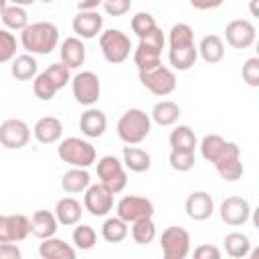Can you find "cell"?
Listing matches in <instances>:
<instances>
[{"mask_svg": "<svg viewBox=\"0 0 259 259\" xmlns=\"http://www.w3.org/2000/svg\"><path fill=\"white\" fill-rule=\"evenodd\" d=\"M20 45L28 55H49L59 45V28L53 22H32L20 32Z\"/></svg>", "mask_w": 259, "mask_h": 259, "instance_id": "1", "label": "cell"}, {"mask_svg": "<svg viewBox=\"0 0 259 259\" xmlns=\"http://www.w3.org/2000/svg\"><path fill=\"white\" fill-rule=\"evenodd\" d=\"M152 130V119L144 109L132 107L127 111L121 113V117L117 119V136L123 144L127 146H136L142 144Z\"/></svg>", "mask_w": 259, "mask_h": 259, "instance_id": "2", "label": "cell"}, {"mask_svg": "<svg viewBox=\"0 0 259 259\" xmlns=\"http://www.w3.org/2000/svg\"><path fill=\"white\" fill-rule=\"evenodd\" d=\"M57 154L71 168H83V170H87L97 160L95 146L83 138H77V136L61 140L57 146Z\"/></svg>", "mask_w": 259, "mask_h": 259, "instance_id": "3", "label": "cell"}, {"mask_svg": "<svg viewBox=\"0 0 259 259\" xmlns=\"http://www.w3.org/2000/svg\"><path fill=\"white\" fill-rule=\"evenodd\" d=\"M99 49L107 63L119 65L130 57L132 40L130 36L119 28H107L99 34Z\"/></svg>", "mask_w": 259, "mask_h": 259, "instance_id": "4", "label": "cell"}, {"mask_svg": "<svg viewBox=\"0 0 259 259\" xmlns=\"http://www.w3.org/2000/svg\"><path fill=\"white\" fill-rule=\"evenodd\" d=\"M97 178H99V184H103L111 194L121 192L125 188V184H127V174H125V168H123L121 160L111 156V154L99 158V162H97Z\"/></svg>", "mask_w": 259, "mask_h": 259, "instance_id": "5", "label": "cell"}, {"mask_svg": "<svg viewBox=\"0 0 259 259\" xmlns=\"http://www.w3.org/2000/svg\"><path fill=\"white\" fill-rule=\"evenodd\" d=\"M140 83L148 91H152L154 95L166 97L176 89V75H174V71L170 67L160 63V65H156L152 69L140 71Z\"/></svg>", "mask_w": 259, "mask_h": 259, "instance_id": "6", "label": "cell"}, {"mask_svg": "<svg viewBox=\"0 0 259 259\" xmlns=\"http://www.w3.org/2000/svg\"><path fill=\"white\" fill-rule=\"evenodd\" d=\"M117 214L123 223H138L144 219H152L154 217V202L146 196H138V194H125L119 198L117 206H115Z\"/></svg>", "mask_w": 259, "mask_h": 259, "instance_id": "7", "label": "cell"}, {"mask_svg": "<svg viewBox=\"0 0 259 259\" xmlns=\"http://www.w3.org/2000/svg\"><path fill=\"white\" fill-rule=\"evenodd\" d=\"M71 91L77 103L91 107L101 95V81L93 71H81L71 77Z\"/></svg>", "mask_w": 259, "mask_h": 259, "instance_id": "8", "label": "cell"}, {"mask_svg": "<svg viewBox=\"0 0 259 259\" xmlns=\"http://www.w3.org/2000/svg\"><path fill=\"white\" fill-rule=\"evenodd\" d=\"M160 247L166 259H186L190 253V235L182 227H168L162 231Z\"/></svg>", "mask_w": 259, "mask_h": 259, "instance_id": "9", "label": "cell"}, {"mask_svg": "<svg viewBox=\"0 0 259 259\" xmlns=\"http://www.w3.org/2000/svg\"><path fill=\"white\" fill-rule=\"evenodd\" d=\"M30 142V127L24 119L10 117L0 123V146L6 150H20Z\"/></svg>", "mask_w": 259, "mask_h": 259, "instance_id": "10", "label": "cell"}, {"mask_svg": "<svg viewBox=\"0 0 259 259\" xmlns=\"http://www.w3.org/2000/svg\"><path fill=\"white\" fill-rule=\"evenodd\" d=\"M30 235V219L24 214H0V243H20Z\"/></svg>", "mask_w": 259, "mask_h": 259, "instance_id": "11", "label": "cell"}, {"mask_svg": "<svg viewBox=\"0 0 259 259\" xmlns=\"http://www.w3.org/2000/svg\"><path fill=\"white\" fill-rule=\"evenodd\" d=\"M225 38L233 49H249L257 38L255 24L247 18H235L225 26Z\"/></svg>", "mask_w": 259, "mask_h": 259, "instance_id": "12", "label": "cell"}, {"mask_svg": "<svg viewBox=\"0 0 259 259\" xmlns=\"http://www.w3.org/2000/svg\"><path fill=\"white\" fill-rule=\"evenodd\" d=\"M219 214H221V221L225 225L239 227V225H245L249 221V217H251V204L243 196H227L221 202V206H219Z\"/></svg>", "mask_w": 259, "mask_h": 259, "instance_id": "13", "label": "cell"}, {"mask_svg": "<svg viewBox=\"0 0 259 259\" xmlns=\"http://www.w3.org/2000/svg\"><path fill=\"white\" fill-rule=\"evenodd\" d=\"M83 206L93 217H105L113 208V194L103 184H89L83 196Z\"/></svg>", "mask_w": 259, "mask_h": 259, "instance_id": "14", "label": "cell"}, {"mask_svg": "<svg viewBox=\"0 0 259 259\" xmlns=\"http://www.w3.org/2000/svg\"><path fill=\"white\" fill-rule=\"evenodd\" d=\"M101 30H103V16L99 14V10L77 12V16H73V32L77 34V38L89 40L101 34Z\"/></svg>", "mask_w": 259, "mask_h": 259, "instance_id": "15", "label": "cell"}, {"mask_svg": "<svg viewBox=\"0 0 259 259\" xmlns=\"http://www.w3.org/2000/svg\"><path fill=\"white\" fill-rule=\"evenodd\" d=\"M212 166L217 168V172L221 174L223 180L237 182L243 176V162H241V150H239V146L233 142L231 148L227 150V154L221 160H217Z\"/></svg>", "mask_w": 259, "mask_h": 259, "instance_id": "16", "label": "cell"}, {"mask_svg": "<svg viewBox=\"0 0 259 259\" xmlns=\"http://www.w3.org/2000/svg\"><path fill=\"white\" fill-rule=\"evenodd\" d=\"M184 210H186L188 219H192V221H206L214 212L212 196L204 190H196V192L188 194V198L184 202Z\"/></svg>", "mask_w": 259, "mask_h": 259, "instance_id": "17", "label": "cell"}, {"mask_svg": "<svg viewBox=\"0 0 259 259\" xmlns=\"http://www.w3.org/2000/svg\"><path fill=\"white\" fill-rule=\"evenodd\" d=\"M32 134L36 138V142L49 146V144H57L61 138H63V123L59 117L55 115H45L40 117L34 127H32Z\"/></svg>", "mask_w": 259, "mask_h": 259, "instance_id": "18", "label": "cell"}, {"mask_svg": "<svg viewBox=\"0 0 259 259\" xmlns=\"http://www.w3.org/2000/svg\"><path fill=\"white\" fill-rule=\"evenodd\" d=\"M55 219L59 225H65V227H73V225H79L81 221V214H83V206L77 198L73 196H63L57 200L55 204Z\"/></svg>", "mask_w": 259, "mask_h": 259, "instance_id": "19", "label": "cell"}, {"mask_svg": "<svg viewBox=\"0 0 259 259\" xmlns=\"http://www.w3.org/2000/svg\"><path fill=\"white\" fill-rule=\"evenodd\" d=\"M105 127H107V117L101 109L89 107L79 117V130L85 138H101L105 134Z\"/></svg>", "mask_w": 259, "mask_h": 259, "instance_id": "20", "label": "cell"}, {"mask_svg": "<svg viewBox=\"0 0 259 259\" xmlns=\"http://www.w3.org/2000/svg\"><path fill=\"white\" fill-rule=\"evenodd\" d=\"M59 55H61V63L69 69H77L85 63V45L81 38L77 36H67L63 42H61V49H59Z\"/></svg>", "mask_w": 259, "mask_h": 259, "instance_id": "21", "label": "cell"}, {"mask_svg": "<svg viewBox=\"0 0 259 259\" xmlns=\"http://www.w3.org/2000/svg\"><path fill=\"white\" fill-rule=\"evenodd\" d=\"M38 255H40V259H77L75 247L57 237L45 239L38 245Z\"/></svg>", "mask_w": 259, "mask_h": 259, "instance_id": "22", "label": "cell"}, {"mask_svg": "<svg viewBox=\"0 0 259 259\" xmlns=\"http://www.w3.org/2000/svg\"><path fill=\"white\" fill-rule=\"evenodd\" d=\"M57 229H59V223L51 210H36L30 219V233L40 241L55 237Z\"/></svg>", "mask_w": 259, "mask_h": 259, "instance_id": "23", "label": "cell"}, {"mask_svg": "<svg viewBox=\"0 0 259 259\" xmlns=\"http://www.w3.org/2000/svg\"><path fill=\"white\" fill-rule=\"evenodd\" d=\"M196 51H198V57L204 63L214 65V63L223 61V57H225V42L219 34H206V36L200 38Z\"/></svg>", "mask_w": 259, "mask_h": 259, "instance_id": "24", "label": "cell"}, {"mask_svg": "<svg viewBox=\"0 0 259 259\" xmlns=\"http://www.w3.org/2000/svg\"><path fill=\"white\" fill-rule=\"evenodd\" d=\"M231 144H233V142H227V140H225L223 136H219V134H208V136L202 138V142H200L198 146H200L202 158H204L206 162L214 164L217 160H221V158L227 154V150L231 148Z\"/></svg>", "mask_w": 259, "mask_h": 259, "instance_id": "25", "label": "cell"}, {"mask_svg": "<svg viewBox=\"0 0 259 259\" xmlns=\"http://www.w3.org/2000/svg\"><path fill=\"white\" fill-rule=\"evenodd\" d=\"M121 164H123V168H127L130 172H146V170H150V166H152V158H150V154L146 152V150H142V148H138V146H123V150H121Z\"/></svg>", "mask_w": 259, "mask_h": 259, "instance_id": "26", "label": "cell"}, {"mask_svg": "<svg viewBox=\"0 0 259 259\" xmlns=\"http://www.w3.org/2000/svg\"><path fill=\"white\" fill-rule=\"evenodd\" d=\"M91 184V176L87 170L83 168H71L67 170L63 176H61V188L67 192V194H79V192H85Z\"/></svg>", "mask_w": 259, "mask_h": 259, "instance_id": "27", "label": "cell"}, {"mask_svg": "<svg viewBox=\"0 0 259 259\" xmlns=\"http://www.w3.org/2000/svg\"><path fill=\"white\" fill-rule=\"evenodd\" d=\"M180 117V107L178 103L170 101V99H162L158 101L154 107H152V113H150V119L156 121L160 127H168V125H174Z\"/></svg>", "mask_w": 259, "mask_h": 259, "instance_id": "28", "label": "cell"}, {"mask_svg": "<svg viewBox=\"0 0 259 259\" xmlns=\"http://www.w3.org/2000/svg\"><path fill=\"white\" fill-rule=\"evenodd\" d=\"M168 142H170L172 152H192L194 154V148L198 146V140H196L192 127H188V125H176L170 132Z\"/></svg>", "mask_w": 259, "mask_h": 259, "instance_id": "29", "label": "cell"}, {"mask_svg": "<svg viewBox=\"0 0 259 259\" xmlns=\"http://www.w3.org/2000/svg\"><path fill=\"white\" fill-rule=\"evenodd\" d=\"M10 73L14 79L18 81H28V79H34L38 75V63L32 55L24 53V55H16L12 59V65H10Z\"/></svg>", "mask_w": 259, "mask_h": 259, "instance_id": "30", "label": "cell"}, {"mask_svg": "<svg viewBox=\"0 0 259 259\" xmlns=\"http://www.w3.org/2000/svg\"><path fill=\"white\" fill-rule=\"evenodd\" d=\"M223 247H225L227 255L233 257V259H245L251 253V249H253L251 247V239L245 233H239V231L229 233L223 239Z\"/></svg>", "mask_w": 259, "mask_h": 259, "instance_id": "31", "label": "cell"}, {"mask_svg": "<svg viewBox=\"0 0 259 259\" xmlns=\"http://www.w3.org/2000/svg\"><path fill=\"white\" fill-rule=\"evenodd\" d=\"M198 59V51H196V45H190V47H182V49H170L168 51V61L172 65V69L176 71H188L194 67Z\"/></svg>", "mask_w": 259, "mask_h": 259, "instance_id": "32", "label": "cell"}, {"mask_svg": "<svg viewBox=\"0 0 259 259\" xmlns=\"http://www.w3.org/2000/svg\"><path fill=\"white\" fill-rule=\"evenodd\" d=\"M0 18H2L6 30H20L22 32L28 26V12L20 4H8Z\"/></svg>", "mask_w": 259, "mask_h": 259, "instance_id": "33", "label": "cell"}, {"mask_svg": "<svg viewBox=\"0 0 259 259\" xmlns=\"http://www.w3.org/2000/svg\"><path fill=\"white\" fill-rule=\"evenodd\" d=\"M127 223H123L119 217H107L101 225V237L107 243H121L127 237Z\"/></svg>", "mask_w": 259, "mask_h": 259, "instance_id": "34", "label": "cell"}, {"mask_svg": "<svg viewBox=\"0 0 259 259\" xmlns=\"http://www.w3.org/2000/svg\"><path fill=\"white\" fill-rule=\"evenodd\" d=\"M168 45L170 49H182L194 45V30L186 22H178L168 30Z\"/></svg>", "mask_w": 259, "mask_h": 259, "instance_id": "35", "label": "cell"}, {"mask_svg": "<svg viewBox=\"0 0 259 259\" xmlns=\"http://www.w3.org/2000/svg\"><path fill=\"white\" fill-rule=\"evenodd\" d=\"M71 239H73L75 249L89 251V249H93L95 243H97V233H95V229H93L91 225H77V227L73 229Z\"/></svg>", "mask_w": 259, "mask_h": 259, "instance_id": "36", "label": "cell"}, {"mask_svg": "<svg viewBox=\"0 0 259 259\" xmlns=\"http://www.w3.org/2000/svg\"><path fill=\"white\" fill-rule=\"evenodd\" d=\"M132 239L138 245H148L156 239V225L152 219H144L132 225Z\"/></svg>", "mask_w": 259, "mask_h": 259, "instance_id": "37", "label": "cell"}, {"mask_svg": "<svg viewBox=\"0 0 259 259\" xmlns=\"http://www.w3.org/2000/svg\"><path fill=\"white\" fill-rule=\"evenodd\" d=\"M42 73H45V75H47V79L55 85V89H57V91H59V89H63L67 83H71V69H69V67H65L61 61H59V63L49 65Z\"/></svg>", "mask_w": 259, "mask_h": 259, "instance_id": "38", "label": "cell"}, {"mask_svg": "<svg viewBox=\"0 0 259 259\" xmlns=\"http://www.w3.org/2000/svg\"><path fill=\"white\" fill-rule=\"evenodd\" d=\"M134 63L138 67V71H146V69H152L156 65H160V53L156 51H150V49H144V47H136L134 51Z\"/></svg>", "mask_w": 259, "mask_h": 259, "instance_id": "39", "label": "cell"}, {"mask_svg": "<svg viewBox=\"0 0 259 259\" xmlns=\"http://www.w3.org/2000/svg\"><path fill=\"white\" fill-rule=\"evenodd\" d=\"M156 26H158V24H156V18H154L150 12H138V14L132 16V30L136 32L138 38L146 36V34L152 32Z\"/></svg>", "mask_w": 259, "mask_h": 259, "instance_id": "40", "label": "cell"}, {"mask_svg": "<svg viewBox=\"0 0 259 259\" xmlns=\"http://www.w3.org/2000/svg\"><path fill=\"white\" fill-rule=\"evenodd\" d=\"M16 57V36L6 30L0 28V63H8Z\"/></svg>", "mask_w": 259, "mask_h": 259, "instance_id": "41", "label": "cell"}, {"mask_svg": "<svg viewBox=\"0 0 259 259\" xmlns=\"http://www.w3.org/2000/svg\"><path fill=\"white\" fill-rule=\"evenodd\" d=\"M32 91H34V95H36L40 101H51V99L57 95L55 85L47 79L45 73H38V75L34 77V81H32Z\"/></svg>", "mask_w": 259, "mask_h": 259, "instance_id": "42", "label": "cell"}, {"mask_svg": "<svg viewBox=\"0 0 259 259\" xmlns=\"http://www.w3.org/2000/svg\"><path fill=\"white\" fill-rule=\"evenodd\" d=\"M168 162H170V168L172 170H176V172H188V170L194 168V154L192 152H172L170 150Z\"/></svg>", "mask_w": 259, "mask_h": 259, "instance_id": "43", "label": "cell"}, {"mask_svg": "<svg viewBox=\"0 0 259 259\" xmlns=\"http://www.w3.org/2000/svg\"><path fill=\"white\" fill-rule=\"evenodd\" d=\"M241 77L249 87H259V57H249L243 63Z\"/></svg>", "mask_w": 259, "mask_h": 259, "instance_id": "44", "label": "cell"}, {"mask_svg": "<svg viewBox=\"0 0 259 259\" xmlns=\"http://www.w3.org/2000/svg\"><path fill=\"white\" fill-rule=\"evenodd\" d=\"M164 45H166V36H164V32H162V28H158V26H156L152 32H148L146 36L140 38V47L150 49V51H156V53H160V55H162Z\"/></svg>", "mask_w": 259, "mask_h": 259, "instance_id": "45", "label": "cell"}, {"mask_svg": "<svg viewBox=\"0 0 259 259\" xmlns=\"http://www.w3.org/2000/svg\"><path fill=\"white\" fill-rule=\"evenodd\" d=\"M101 8L109 16H123L132 8V0H105L101 2Z\"/></svg>", "mask_w": 259, "mask_h": 259, "instance_id": "46", "label": "cell"}, {"mask_svg": "<svg viewBox=\"0 0 259 259\" xmlns=\"http://www.w3.org/2000/svg\"><path fill=\"white\" fill-rule=\"evenodd\" d=\"M192 259H221V249L217 245H210V243L198 245V247H194Z\"/></svg>", "mask_w": 259, "mask_h": 259, "instance_id": "47", "label": "cell"}, {"mask_svg": "<svg viewBox=\"0 0 259 259\" xmlns=\"http://www.w3.org/2000/svg\"><path fill=\"white\" fill-rule=\"evenodd\" d=\"M0 259H22V251L16 243H0Z\"/></svg>", "mask_w": 259, "mask_h": 259, "instance_id": "48", "label": "cell"}, {"mask_svg": "<svg viewBox=\"0 0 259 259\" xmlns=\"http://www.w3.org/2000/svg\"><path fill=\"white\" fill-rule=\"evenodd\" d=\"M99 6H101V0H87V2H79L77 10L79 12H91V10H99Z\"/></svg>", "mask_w": 259, "mask_h": 259, "instance_id": "49", "label": "cell"}, {"mask_svg": "<svg viewBox=\"0 0 259 259\" xmlns=\"http://www.w3.org/2000/svg\"><path fill=\"white\" fill-rule=\"evenodd\" d=\"M247 259H259V249H251V253L247 255Z\"/></svg>", "mask_w": 259, "mask_h": 259, "instance_id": "50", "label": "cell"}, {"mask_svg": "<svg viewBox=\"0 0 259 259\" xmlns=\"http://www.w3.org/2000/svg\"><path fill=\"white\" fill-rule=\"evenodd\" d=\"M6 6H8V4H6V0H0V16H2V12L6 10Z\"/></svg>", "mask_w": 259, "mask_h": 259, "instance_id": "51", "label": "cell"}, {"mask_svg": "<svg viewBox=\"0 0 259 259\" xmlns=\"http://www.w3.org/2000/svg\"><path fill=\"white\" fill-rule=\"evenodd\" d=\"M162 259H166V257H162Z\"/></svg>", "mask_w": 259, "mask_h": 259, "instance_id": "52", "label": "cell"}]
</instances>
